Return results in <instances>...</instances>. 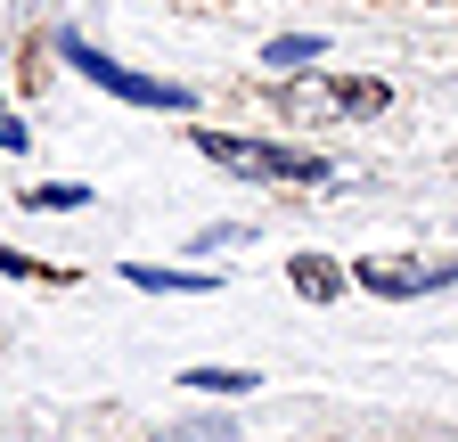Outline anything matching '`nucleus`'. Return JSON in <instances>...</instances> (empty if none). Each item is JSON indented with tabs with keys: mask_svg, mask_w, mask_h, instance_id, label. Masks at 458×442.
Masks as SVG:
<instances>
[{
	"mask_svg": "<svg viewBox=\"0 0 458 442\" xmlns=\"http://www.w3.org/2000/svg\"><path fill=\"white\" fill-rule=\"evenodd\" d=\"M262 58H270V66H311V58H319V33H278Z\"/></svg>",
	"mask_w": 458,
	"mask_h": 442,
	"instance_id": "obj_8",
	"label": "nucleus"
},
{
	"mask_svg": "<svg viewBox=\"0 0 458 442\" xmlns=\"http://www.w3.org/2000/svg\"><path fill=\"white\" fill-rule=\"evenodd\" d=\"M327 90H335V98H327L335 115H377V106H385V82H369V74H352V82H327Z\"/></svg>",
	"mask_w": 458,
	"mask_h": 442,
	"instance_id": "obj_6",
	"label": "nucleus"
},
{
	"mask_svg": "<svg viewBox=\"0 0 458 442\" xmlns=\"http://www.w3.org/2000/svg\"><path fill=\"white\" fill-rule=\"evenodd\" d=\"M33 205H49V213H74V205H90V189H33Z\"/></svg>",
	"mask_w": 458,
	"mask_h": 442,
	"instance_id": "obj_10",
	"label": "nucleus"
},
{
	"mask_svg": "<svg viewBox=\"0 0 458 442\" xmlns=\"http://www.w3.org/2000/svg\"><path fill=\"white\" fill-rule=\"evenodd\" d=\"M0 270H9V279H25V270H33V262H25V254H9V246H0Z\"/></svg>",
	"mask_w": 458,
	"mask_h": 442,
	"instance_id": "obj_12",
	"label": "nucleus"
},
{
	"mask_svg": "<svg viewBox=\"0 0 458 442\" xmlns=\"http://www.w3.org/2000/svg\"><path fill=\"white\" fill-rule=\"evenodd\" d=\"M0 148H25V123L17 115H0Z\"/></svg>",
	"mask_w": 458,
	"mask_h": 442,
	"instance_id": "obj_11",
	"label": "nucleus"
},
{
	"mask_svg": "<svg viewBox=\"0 0 458 442\" xmlns=\"http://www.w3.org/2000/svg\"><path fill=\"white\" fill-rule=\"evenodd\" d=\"M238 426L229 418H189V426H172V434H156V442H229Z\"/></svg>",
	"mask_w": 458,
	"mask_h": 442,
	"instance_id": "obj_9",
	"label": "nucleus"
},
{
	"mask_svg": "<svg viewBox=\"0 0 458 442\" xmlns=\"http://www.w3.org/2000/svg\"><path fill=\"white\" fill-rule=\"evenodd\" d=\"M57 58H66L74 74H90L106 98H123V106H148V115H189V106H197V90H181V82H156V74H131V66H114L106 49H90L82 33H66V41H57Z\"/></svg>",
	"mask_w": 458,
	"mask_h": 442,
	"instance_id": "obj_1",
	"label": "nucleus"
},
{
	"mask_svg": "<svg viewBox=\"0 0 458 442\" xmlns=\"http://www.w3.org/2000/svg\"><path fill=\"white\" fill-rule=\"evenodd\" d=\"M450 279H458V262H401V254H360L352 262V287H369L385 303H410V295L450 287Z\"/></svg>",
	"mask_w": 458,
	"mask_h": 442,
	"instance_id": "obj_3",
	"label": "nucleus"
},
{
	"mask_svg": "<svg viewBox=\"0 0 458 442\" xmlns=\"http://www.w3.org/2000/svg\"><path fill=\"white\" fill-rule=\"evenodd\" d=\"M123 279L148 287V295H213L221 287L213 270H164V262H123Z\"/></svg>",
	"mask_w": 458,
	"mask_h": 442,
	"instance_id": "obj_4",
	"label": "nucleus"
},
{
	"mask_svg": "<svg viewBox=\"0 0 458 442\" xmlns=\"http://www.w3.org/2000/svg\"><path fill=\"white\" fill-rule=\"evenodd\" d=\"M189 394H254V369H189Z\"/></svg>",
	"mask_w": 458,
	"mask_h": 442,
	"instance_id": "obj_7",
	"label": "nucleus"
},
{
	"mask_svg": "<svg viewBox=\"0 0 458 442\" xmlns=\"http://www.w3.org/2000/svg\"><path fill=\"white\" fill-rule=\"evenodd\" d=\"M197 156H213L221 173H238V181H327L319 156L270 148V140H246V132H197Z\"/></svg>",
	"mask_w": 458,
	"mask_h": 442,
	"instance_id": "obj_2",
	"label": "nucleus"
},
{
	"mask_svg": "<svg viewBox=\"0 0 458 442\" xmlns=\"http://www.w3.org/2000/svg\"><path fill=\"white\" fill-rule=\"evenodd\" d=\"M286 279H295V295H303V303H335L352 270H344V262H327V254H295V262H286Z\"/></svg>",
	"mask_w": 458,
	"mask_h": 442,
	"instance_id": "obj_5",
	"label": "nucleus"
}]
</instances>
